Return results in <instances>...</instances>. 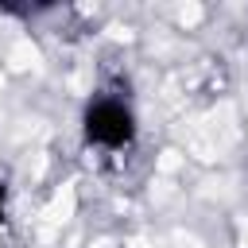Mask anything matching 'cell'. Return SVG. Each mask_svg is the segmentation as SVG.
Masks as SVG:
<instances>
[{"mask_svg":"<svg viewBox=\"0 0 248 248\" xmlns=\"http://www.w3.org/2000/svg\"><path fill=\"white\" fill-rule=\"evenodd\" d=\"M81 143L93 147V151H128L136 140H140V116H136V105L120 93H93L85 105H81Z\"/></svg>","mask_w":248,"mask_h":248,"instance_id":"6da1fadb","label":"cell"},{"mask_svg":"<svg viewBox=\"0 0 248 248\" xmlns=\"http://www.w3.org/2000/svg\"><path fill=\"white\" fill-rule=\"evenodd\" d=\"M8 221H12V186L8 178H0V232L8 229Z\"/></svg>","mask_w":248,"mask_h":248,"instance_id":"7a4b0ae2","label":"cell"}]
</instances>
